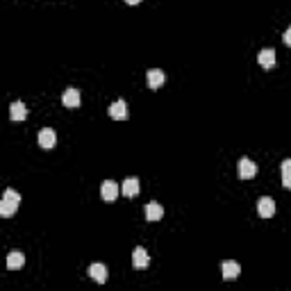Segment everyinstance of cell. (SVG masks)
<instances>
[{
	"instance_id": "cell-1",
	"label": "cell",
	"mask_w": 291,
	"mask_h": 291,
	"mask_svg": "<svg viewBox=\"0 0 291 291\" xmlns=\"http://www.w3.org/2000/svg\"><path fill=\"white\" fill-rule=\"evenodd\" d=\"M19 205H21V193L14 191V189H7V191L2 193V200H0V214L5 218H9L19 209Z\"/></svg>"
},
{
	"instance_id": "cell-2",
	"label": "cell",
	"mask_w": 291,
	"mask_h": 291,
	"mask_svg": "<svg viewBox=\"0 0 291 291\" xmlns=\"http://www.w3.org/2000/svg\"><path fill=\"white\" fill-rule=\"evenodd\" d=\"M255 175H257V164H255V162H250L248 157L239 159V178L248 180V178H255Z\"/></svg>"
},
{
	"instance_id": "cell-3",
	"label": "cell",
	"mask_w": 291,
	"mask_h": 291,
	"mask_svg": "<svg viewBox=\"0 0 291 291\" xmlns=\"http://www.w3.org/2000/svg\"><path fill=\"white\" fill-rule=\"evenodd\" d=\"M257 212L262 218H271L273 214H275V203H273V198H269V196H262L257 203Z\"/></svg>"
},
{
	"instance_id": "cell-4",
	"label": "cell",
	"mask_w": 291,
	"mask_h": 291,
	"mask_svg": "<svg viewBox=\"0 0 291 291\" xmlns=\"http://www.w3.org/2000/svg\"><path fill=\"white\" fill-rule=\"evenodd\" d=\"M100 193H103V200L114 203V200L119 198V185L112 182V180H107V182H103V187H100Z\"/></svg>"
},
{
	"instance_id": "cell-5",
	"label": "cell",
	"mask_w": 291,
	"mask_h": 291,
	"mask_svg": "<svg viewBox=\"0 0 291 291\" xmlns=\"http://www.w3.org/2000/svg\"><path fill=\"white\" fill-rule=\"evenodd\" d=\"M55 144H57V134H55V130L43 127V130L39 132V146L41 148H46V150H50V148H55Z\"/></svg>"
},
{
	"instance_id": "cell-6",
	"label": "cell",
	"mask_w": 291,
	"mask_h": 291,
	"mask_svg": "<svg viewBox=\"0 0 291 291\" xmlns=\"http://www.w3.org/2000/svg\"><path fill=\"white\" fill-rule=\"evenodd\" d=\"M62 103H64V107H68V109H75V107H80V91L78 89H66L64 91V96H62Z\"/></svg>"
},
{
	"instance_id": "cell-7",
	"label": "cell",
	"mask_w": 291,
	"mask_h": 291,
	"mask_svg": "<svg viewBox=\"0 0 291 291\" xmlns=\"http://www.w3.org/2000/svg\"><path fill=\"white\" fill-rule=\"evenodd\" d=\"M132 264H134V269H146V266L150 264V255L146 252V248H134Z\"/></svg>"
},
{
	"instance_id": "cell-8",
	"label": "cell",
	"mask_w": 291,
	"mask_h": 291,
	"mask_svg": "<svg viewBox=\"0 0 291 291\" xmlns=\"http://www.w3.org/2000/svg\"><path fill=\"white\" fill-rule=\"evenodd\" d=\"M223 278L225 280H234V278H239L241 275V266L237 264V262H232V259H228V262H223Z\"/></svg>"
},
{
	"instance_id": "cell-9",
	"label": "cell",
	"mask_w": 291,
	"mask_h": 291,
	"mask_svg": "<svg viewBox=\"0 0 291 291\" xmlns=\"http://www.w3.org/2000/svg\"><path fill=\"white\" fill-rule=\"evenodd\" d=\"M257 62H259V66L273 68V66H275V50H271V48H264V50L257 55Z\"/></svg>"
},
{
	"instance_id": "cell-10",
	"label": "cell",
	"mask_w": 291,
	"mask_h": 291,
	"mask_svg": "<svg viewBox=\"0 0 291 291\" xmlns=\"http://www.w3.org/2000/svg\"><path fill=\"white\" fill-rule=\"evenodd\" d=\"M109 116L116 121H123L127 119V105H125V100H116L112 107H109Z\"/></svg>"
},
{
	"instance_id": "cell-11",
	"label": "cell",
	"mask_w": 291,
	"mask_h": 291,
	"mask_svg": "<svg viewBox=\"0 0 291 291\" xmlns=\"http://www.w3.org/2000/svg\"><path fill=\"white\" fill-rule=\"evenodd\" d=\"M166 82V73L159 71V68H152V71H148V86L150 89H157V86H162Z\"/></svg>"
},
{
	"instance_id": "cell-12",
	"label": "cell",
	"mask_w": 291,
	"mask_h": 291,
	"mask_svg": "<svg viewBox=\"0 0 291 291\" xmlns=\"http://www.w3.org/2000/svg\"><path fill=\"white\" fill-rule=\"evenodd\" d=\"M89 275H91L96 282L105 285V282H107V269H105V264H91V266H89Z\"/></svg>"
},
{
	"instance_id": "cell-13",
	"label": "cell",
	"mask_w": 291,
	"mask_h": 291,
	"mask_svg": "<svg viewBox=\"0 0 291 291\" xmlns=\"http://www.w3.org/2000/svg\"><path fill=\"white\" fill-rule=\"evenodd\" d=\"M162 216H164V207L159 205V203H148L146 205V218L148 221H159Z\"/></svg>"
},
{
	"instance_id": "cell-14",
	"label": "cell",
	"mask_w": 291,
	"mask_h": 291,
	"mask_svg": "<svg viewBox=\"0 0 291 291\" xmlns=\"http://www.w3.org/2000/svg\"><path fill=\"white\" fill-rule=\"evenodd\" d=\"M9 116H12V121H25L27 119V109L23 103H12L9 105Z\"/></svg>"
},
{
	"instance_id": "cell-15",
	"label": "cell",
	"mask_w": 291,
	"mask_h": 291,
	"mask_svg": "<svg viewBox=\"0 0 291 291\" xmlns=\"http://www.w3.org/2000/svg\"><path fill=\"white\" fill-rule=\"evenodd\" d=\"M25 264V255H23V252H19V250H14V252H9V255H7V266H9V269H21V266Z\"/></svg>"
},
{
	"instance_id": "cell-16",
	"label": "cell",
	"mask_w": 291,
	"mask_h": 291,
	"mask_svg": "<svg viewBox=\"0 0 291 291\" xmlns=\"http://www.w3.org/2000/svg\"><path fill=\"white\" fill-rule=\"evenodd\" d=\"M123 193H125L127 198H134L137 193H139V180L137 178H127L123 182Z\"/></svg>"
},
{
	"instance_id": "cell-17",
	"label": "cell",
	"mask_w": 291,
	"mask_h": 291,
	"mask_svg": "<svg viewBox=\"0 0 291 291\" xmlns=\"http://www.w3.org/2000/svg\"><path fill=\"white\" fill-rule=\"evenodd\" d=\"M282 185H285L287 189H291V159L282 162Z\"/></svg>"
},
{
	"instance_id": "cell-18",
	"label": "cell",
	"mask_w": 291,
	"mask_h": 291,
	"mask_svg": "<svg viewBox=\"0 0 291 291\" xmlns=\"http://www.w3.org/2000/svg\"><path fill=\"white\" fill-rule=\"evenodd\" d=\"M282 39H285L287 46H291V27H287V32H285V37H282Z\"/></svg>"
},
{
	"instance_id": "cell-19",
	"label": "cell",
	"mask_w": 291,
	"mask_h": 291,
	"mask_svg": "<svg viewBox=\"0 0 291 291\" xmlns=\"http://www.w3.org/2000/svg\"><path fill=\"white\" fill-rule=\"evenodd\" d=\"M125 2H127V5H139L141 0H125Z\"/></svg>"
}]
</instances>
